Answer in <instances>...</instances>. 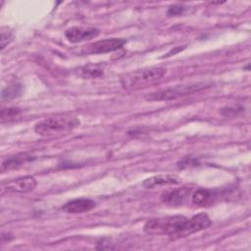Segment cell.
I'll return each instance as SVG.
<instances>
[{
  "instance_id": "obj_1",
  "label": "cell",
  "mask_w": 251,
  "mask_h": 251,
  "mask_svg": "<svg viewBox=\"0 0 251 251\" xmlns=\"http://www.w3.org/2000/svg\"><path fill=\"white\" fill-rule=\"evenodd\" d=\"M210 226L209 216L200 213L189 219L179 215L151 219L145 223L143 230L147 234L168 235L173 239H177L201 231Z\"/></svg>"
},
{
  "instance_id": "obj_2",
  "label": "cell",
  "mask_w": 251,
  "mask_h": 251,
  "mask_svg": "<svg viewBox=\"0 0 251 251\" xmlns=\"http://www.w3.org/2000/svg\"><path fill=\"white\" fill-rule=\"evenodd\" d=\"M79 126V120L73 116H56L43 119L35 124L34 131L44 137L66 134Z\"/></svg>"
},
{
  "instance_id": "obj_3",
  "label": "cell",
  "mask_w": 251,
  "mask_h": 251,
  "mask_svg": "<svg viewBox=\"0 0 251 251\" xmlns=\"http://www.w3.org/2000/svg\"><path fill=\"white\" fill-rule=\"evenodd\" d=\"M166 74L163 67H150L127 73L121 76V83L124 88H140L154 83L161 79Z\"/></svg>"
},
{
  "instance_id": "obj_4",
  "label": "cell",
  "mask_w": 251,
  "mask_h": 251,
  "mask_svg": "<svg viewBox=\"0 0 251 251\" xmlns=\"http://www.w3.org/2000/svg\"><path fill=\"white\" fill-rule=\"evenodd\" d=\"M212 82L210 81H200V82H192L181 85H175L173 87H169L166 89L157 90L151 93H148L145 96V99L148 101H168L175 100L176 98L192 94L194 92H198L200 90L209 88L212 86Z\"/></svg>"
},
{
  "instance_id": "obj_5",
  "label": "cell",
  "mask_w": 251,
  "mask_h": 251,
  "mask_svg": "<svg viewBox=\"0 0 251 251\" xmlns=\"http://www.w3.org/2000/svg\"><path fill=\"white\" fill-rule=\"evenodd\" d=\"M126 43L123 38H107L88 45L84 52L87 54H104L121 49Z\"/></svg>"
},
{
  "instance_id": "obj_6",
  "label": "cell",
  "mask_w": 251,
  "mask_h": 251,
  "mask_svg": "<svg viewBox=\"0 0 251 251\" xmlns=\"http://www.w3.org/2000/svg\"><path fill=\"white\" fill-rule=\"evenodd\" d=\"M37 185L36 179L31 176H21L3 184V189L14 193H26L32 191Z\"/></svg>"
},
{
  "instance_id": "obj_7",
  "label": "cell",
  "mask_w": 251,
  "mask_h": 251,
  "mask_svg": "<svg viewBox=\"0 0 251 251\" xmlns=\"http://www.w3.org/2000/svg\"><path fill=\"white\" fill-rule=\"evenodd\" d=\"M100 30L96 27H83V26H73L65 31L66 38L72 43H78L84 40L95 38L99 35Z\"/></svg>"
},
{
  "instance_id": "obj_8",
  "label": "cell",
  "mask_w": 251,
  "mask_h": 251,
  "mask_svg": "<svg viewBox=\"0 0 251 251\" xmlns=\"http://www.w3.org/2000/svg\"><path fill=\"white\" fill-rule=\"evenodd\" d=\"M191 194V189L187 187H181L176 188L174 190H170L165 192L161 196V200L163 203L169 205V206H180L185 203V201L188 199V196Z\"/></svg>"
},
{
  "instance_id": "obj_9",
  "label": "cell",
  "mask_w": 251,
  "mask_h": 251,
  "mask_svg": "<svg viewBox=\"0 0 251 251\" xmlns=\"http://www.w3.org/2000/svg\"><path fill=\"white\" fill-rule=\"evenodd\" d=\"M96 203L89 198H76L68 201L62 206V210L69 214H81L92 210Z\"/></svg>"
},
{
  "instance_id": "obj_10",
  "label": "cell",
  "mask_w": 251,
  "mask_h": 251,
  "mask_svg": "<svg viewBox=\"0 0 251 251\" xmlns=\"http://www.w3.org/2000/svg\"><path fill=\"white\" fill-rule=\"evenodd\" d=\"M180 178L175 175H158L143 180L142 185L146 188H154L161 185H171L180 183Z\"/></svg>"
},
{
  "instance_id": "obj_11",
  "label": "cell",
  "mask_w": 251,
  "mask_h": 251,
  "mask_svg": "<svg viewBox=\"0 0 251 251\" xmlns=\"http://www.w3.org/2000/svg\"><path fill=\"white\" fill-rule=\"evenodd\" d=\"M218 194L216 190H211L207 188H200L195 190L191 194V200L195 205L204 206L207 204H211L217 198Z\"/></svg>"
},
{
  "instance_id": "obj_12",
  "label": "cell",
  "mask_w": 251,
  "mask_h": 251,
  "mask_svg": "<svg viewBox=\"0 0 251 251\" xmlns=\"http://www.w3.org/2000/svg\"><path fill=\"white\" fill-rule=\"evenodd\" d=\"M33 157L29 154L26 153H19L13 156H10L6 158L3 163H2V171H8V170H13L17 169L24 164L31 161Z\"/></svg>"
},
{
  "instance_id": "obj_13",
  "label": "cell",
  "mask_w": 251,
  "mask_h": 251,
  "mask_svg": "<svg viewBox=\"0 0 251 251\" xmlns=\"http://www.w3.org/2000/svg\"><path fill=\"white\" fill-rule=\"evenodd\" d=\"M104 64H88L80 69V75L84 77H99L104 73Z\"/></svg>"
},
{
  "instance_id": "obj_14",
  "label": "cell",
  "mask_w": 251,
  "mask_h": 251,
  "mask_svg": "<svg viewBox=\"0 0 251 251\" xmlns=\"http://www.w3.org/2000/svg\"><path fill=\"white\" fill-rule=\"evenodd\" d=\"M23 91V86L20 83H12L2 89L1 98L2 100H11L19 97Z\"/></svg>"
},
{
  "instance_id": "obj_15",
  "label": "cell",
  "mask_w": 251,
  "mask_h": 251,
  "mask_svg": "<svg viewBox=\"0 0 251 251\" xmlns=\"http://www.w3.org/2000/svg\"><path fill=\"white\" fill-rule=\"evenodd\" d=\"M21 114H22V110L19 108L3 109L1 111V121H2V123H4L5 121L9 122V121L15 120L16 118L20 117Z\"/></svg>"
},
{
  "instance_id": "obj_16",
  "label": "cell",
  "mask_w": 251,
  "mask_h": 251,
  "mask_svg": "<svg viewBox=\"0 0 251 251\" xmlns=\"http://www.w3.org/2000/svg\"><path fill=\"white\" fill-rule=\"evenodd\" d=\"M0 32H1V38H0L1 50H3L12 41L13 34H12V31L8 27H5V26L1 27V31Z\"/></svg>"
},
{
  "instance_id": "obj_17",
  "label": "cell",
  "mask_w": 251,
  "mask_h": 251,
  "mask_svg": "<svg viewBox=\"0 0 251 251\" xmlns=\"http://www.w3.org/2000/svg\"><path fill=\"white\" fill-rule=\"evenodd\" d=\"M184 7L182 5H179V4H176V5H173L169 8L168 12H167V15L172 17V16H177V15H181L184 11Z\"/></svg>"
},
{
  "instance_id": "obj_18",
  "label": "cell",
  "mask_w": 251,
  "mask_h": 251,
  "mask_svg": "<svg viewBox=\"0 0 251 251\" xmlns=\"http://www.w3.org/2000/svg\"><path fill=\"white\" fill-rule=\"evenodd\" d=\"M243 110L242 107H239L238 105L236 106H227L222 109V114L225 116H230V115H234L237 114L238 112H241Z\"/></svg>"
}]
</instances>
